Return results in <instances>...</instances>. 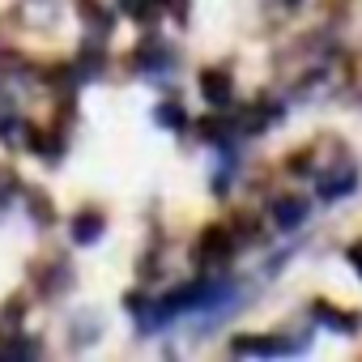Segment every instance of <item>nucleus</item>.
Listing matches in <instances>:
<instances>
[{
    "instance_id": "11",
    "label": "nucleus",
    "mask_w": 362,
    "mask_h": 362,
    "mask_svg": "<svg viewBox=\"0 0 362 362\" xmlns=\"http://www.w3.org/2000/svg\"><path fill=\"white\" fill-rule=\"evenodd\" d=\"M30 145H35V149H43V153H52V158L60 153V141H56V136H43V132H35V136H30Z\"/></svg>"
},
{
    "instance_id": "12",
    "label": "nucleus",
    "mask_w": 362,
    "mask_h": 362,
    "mask_svg": "<svg viewBox=\"0 0 362 362\" xmlns=\"http://www.w3.org/2000/svg\"><path fill=\"white\" fill-rule=\"evenodd\" d=\"M345 260H349V264H354V273L362 277V239H358V243H354V247L345 252Z\"/></svg>"
},
{
    "instance_id": "9",
    "label": "nucleus",
    "mask_w": 362,
    "mask_h": 362,
    "mask_svg": "<svg viewBox=\"0 0 362 362\" xmlns=\"http://www.w3.org/2000/svg\"><path fill=\"white\" fill-rule=\"evenodd\" d=\"M119 9H124L128 18L145 22V18H153V9H158V0H119Z\"/></svg>"
},
{
    "instance_id": "2",
    "label": "nucleus",
    "mask_w": 362,
    "mask_h": 362,
    "mask_svg": "<svg viewBox=\"0 0 362 362\" xmlns=\"http://www.w3.org/2000/svg\"><path fill=\"white\" fill-rule=\"evenodd\" d=\"M230 252H235V239H230L226 226H209V230L201 235V243H197V260H201V264H218V260H226Z\"/></svg>"
},
{
    "instance_id": "7",
    "label": "nucleus",
    "mask_w": 362,
    "mask_h": 362,
    "mask_svg": "<svg viewBox=\"0 0 362 362\" xmlns=\"http://www.w3.org/2000/svg\"><path fill=\"white\" fill-rule=\"evenodd\" d=\"M73 239L81 243V247H90V243H98L103 239V214H77L73 218Z\"/></svg>"
},
{
    "instance_id": "4",
    "label": "nucleus",
    "mask_w": 362,
    "mask_h": 362,
    "mask_svg": "<svg viewBox=\"0 0 362 362\" xmlns=\"http://www.w3.org/2000/svg\"><path fill=\"white\" fill-rule=\"evenodd\" d=\"M230 349L235 354H264V358H273V354H290L298 345L294 341H281V337H235Z\"/></svg>"
},
{
    "instance_id": "6",
    "label": "nucleus",
    "mask_w": 362,
    "mask_h": 362,
    "mask_svg": "<svg viewBox=\"0 0 362 362\" xmlns=\"http://www.w3.org/2000/svg\"><path fill=\"white\" fill-rule=\"evenodd\" d=\"M136 69L141 73H162V69H170V47L166 43H145L141 52H136Z\"/></svg>"
},
{
    "instance_id": "10",
    "label": "nucleus",
    "mask_w": 362,
    "mask_h": 362,
    "mask_svg": "<svg viewBox=\"0 0 362 362\" xmlns=\"http://www.w3.org/2000/svg\"><path fill=\"white\" fill-rule=\"evenodd\" d=\"M153 115H158V124H162V128H184V111H179L175 103H162Z\"/></svg>"
},
{
    "instance_id": "3",
    "label": "nucleus",
    "mask_w": 362,
    "mask_h": 362,
    "mask_svg": "<svg viewBox=\"0 0 362 362\" xmlns=\"http://www.w3.org/2000/svg\"><path fill=\"white\" fill-rule=\"evenodd\" d=\"M307 222V201L303 197H281V201H273V226L277 230H294V226H303Z\"/></svg>"
},
{
    "instance_id": "1",
    "label": "nucleus",
    "mask_w": 362,
    "mask_h": 362,
    "mask_svg": "<svg viewBox=\"0 0 362 362\" xmlns=\"http://www.w3.org/2000/svg\"><path fill=\"white\" fill-rule=\"evenodd\" d=\"M315 188H320L324 201H341V197H349V192L358 188V166H354L349 158H337V162L320 175V184H315Z\"/></svg>"
},
{
    "instance_id": "5",
    "label": "nucleus",
    "mask_w": 362,
    "mask_h": 362,
    "mask_svg": "<svg viewBox=\"0 0 362 362\" xmlns=\"http://www.w3.org/2000/svg\"><path fill=\"white\" fill-rule=\"evenodd\" d=\"M201 94H205V103L226 107V103H230V73H222V69H205V73H201Z\"/></svg>"
},
{
    "instance_id": "8",
    "label": "nucleus",
    "mask_w": 362,
    "mask_h": 362,
    "mask_svg": "<svg viewBox=\"0 0 362 362\" xmlns=\"http://www.w3.org/2000/svg\"><path fill=\"white\" fill-rule=\"evenodd\" d=\"M315 315L324 320V324H332V332H358V315H349V311H337V307H328V303H315Z\"/></svg>"
}]
</instances>
